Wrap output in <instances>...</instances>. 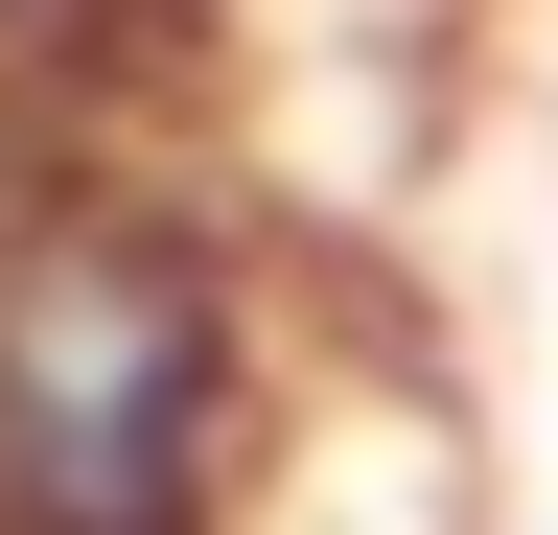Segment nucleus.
I'll return each instance as SVG.
<instances>
[{
    "mask_svg": "<svg viewBox=\"0 0 558 535\" xmlns=\"http://www.w3.org/2000/svg\"><path fill=\"white\" fill-rule=\"evenodd\" d=\"M303 396H279L256 256L0 94V535H279Z\"/></svg>",
    "mask_w": 558,
    "mask_h": 535,
    "instance_id": "nucleus-1",
    "label": "nucleus"
}]
</instances>
